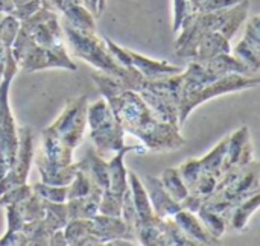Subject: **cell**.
Returning a JSON list of instances; mask_svg holds the SVG:
<instances>
[{
  "mask_svg": "<svg viewBox=\"0 0 260 246\" xmlns=\"http://www.w3.org/2000/svg\"><path fill=\"white\" fill-rule=\"evenodd\" d=\"M107 8V0H90V11L94 14L96 18H99Z\"/></svg>",
  "mask_w": 260,
  "mask_h": 246,
  "instance_id": "obj_51",
  "label": "cell"
},
{
  "mask_svg": "<svg viewBox=\"0 0 260 246\" xmlns=\"http://www.w3.org/2000/svg\"><path fill=\"white\" fill-rule=\"evenodd\" d=\"M12 2H14V6H18V5H21V3H24L27 0H12Z\"/></svg>",
  "mask_w": 260,
  "mask_h": 246,
  "instance_id": "obj_54",
  "label": "cell"
},
{
  "mask_svg": "<svg viewBox=\"0 0 260 246\" xmlns=\"http://www.w3.org/2000/svg\"><path fill=\"white\" fill-rule=\"evenodd\" d=\"M3 15H5V14H2V12H0V21H2V18H3Z\"/></svg>",
  "mask_w": 260,
  "mask_h": 246,
  "instance_id": "obj_56",
  "label": "cell"
},
{
  "mask_svg": "<svg viewBox=\"0 0 260 246\" xmlns=\"http://www.w3.org/2000/svg\"><path fill=\"white\" fill-rule=\"evenodd\" d=\"M20 208H21V215H23V219L24 222H30V221H35V219H40L44 216V202L43 199L32 193L29 198H26L24 201L20 202Z\"/></svg>",
  "mask_w": 260,
  "mask_h": 246,
  "instance_id": "obj_36",
  "label": "cell"
},
{
  "mask_svg": "<svg viewBox=\"0 0 260 246\" xmlns=\"http://www.w3.org/2000/svg\"><path fill=\"white\" fill-rule=\"evenodd\" d=\"M204 199H206L204 196L189 192V193H187V196L180 202V205H181V208H184V210H187V212L198 213V212H200V208H201V207H203V204H204Z\"/></svg>",
  "mask_w": 260,
  "mask_h": 246,
  "instance_id": "obj_48",
  "label": "cell"
},
{
  "mask_svg": "<svg viewBox=\"0 0 260 246\" xmlns=\"http://www.w3.org/2000/svg\"><path fill=\"white\" fill-rule=\"evenodd\" d=\"M139 94L158 119H161L165 122H169L172 125H178L180 99L177 96L152 93V91H148V90H140Z\"/></svg>",
  "mask_w": 260,
  "mask_h": 246,
  "instance_id": "obj_13",
  "label": "cell"
},
{
  "mask_svg": "<svg viewBox=\"0 0 260 246\" xmlns=\"http://www.w3.org/2000/svg\"><path fill=\"white\" fill-rule=\"evenodd\" d=\"M160 181H161L163 187L166 189V192L177 202H181L187 196V193H189V190H187L184 181L181 180L177 167H168V169H165L163 173H161V177H160Z\"/></svg>",
  "mask_w": 260,
  "mask_h": 246,
  "instance_id": "obj_26",
  "label": "cell"
},
{
  "mask_svg": "<svg viewBox=\"0 0 260 246\" xmlns=\"http://www.w3.org/2000/svg\"><path fill=\"white\" fill-rule=\"evenodd\" d=\"M6 210V231H21L24 225V219L21 215L20 202L9 204L5 207Z\"/></svg>",
  "mask_w": 260,
  "mask_h": 246,
  "instance_id": "obj_41",
  "label": "cell"
},
{
  "mask_svg": "<svg viewBox=\"0 0 260 246\" xmlns=\"http://www.w3.org/2000/svg\"><path fill=\"white\" fill-rule=\"evenodd\" d=\"M122 221L126 224V227L134 233L136 228V222H137V215H136V207L133 202V196H131V190L129 186L123 193V199H122V213H120Z\"/></svg>",
  "mask_w": 260,
  "mask_h": 246,
  "instance_id": "obj_40",
  "label": "cell"
},
{
  "mask_svg": "<svg viewBox=\"0 0 260 246\" xmlns=\"http://www.w3.org/2000/svg\"><path fill=\"white\" fill-rule=\"evenodd\" d=\"M259 85V78L254 76H242V75H225L222 78H218L204 87L189 93L181 102H180V113H178V125H184V122L189 119L192 111L203 105L204 102L229 94V93H236V91H244V90H251Z\"/></svg>",
  "mask_w": 260,
  "mask_h": 246,
  "instance_id": "obj_7",
  "label": "cell"
},
{
  "mask_svg": "<svg viewBox=\"0 0 260 246\" xmlns=\"http://www.w3.org/2000/svg\"><path fill=\"white\" fill-rule=\"evenodd\" d=\"M40 8H41L40 0H27V2H24V3H21V5H18V6H15V8L12 9L11 15H14V17L21 23V21H24L26 18H29L34 12H37Z\"/></svg>",
  "mask_w": 260,
  "mask_h": 246,
  "instance_id": "obj_45",
  "label": "cell"
},
{
  "mask_svg": "<svg viewBox=\"0 0 260 246\" xmlns=\"http://www.w3.org/2000/svg\"><path fill=\"white\" fill-rule=\"evenodd\" d=\"M82 2H84V5L90 9V0H82Z\"/></svg>",
  "mask_w": 260,
  "mask_h": 246,
  "instance_id": "obj_55",
  "label": "cell"
},
{
  "mask_svg": "<svg viewBox=\"0 0 260 246\" xmlns=\"http://www.w3.org/2000/svg\"><path fill=\"white\" fill-rule=\"evenodd\" d=\"M128 186H129V190H131V196H133V202H134L136 215H137L136 228L151 224L157 216L152 212L149 196H148V193L145 190V186H143L142 180L131 170H128Z\"/></svg>",
  "mask_w": 260,
  "mask_h": 246,
  "instance_id": "obj_16",
  "label": "cell"
},
{
  "mask_svg": "<svg viewBox=\"0 0 260 246\" xmlns=\"http://www.w3.org/2000/svg\"><path fill=\"white\" fill-rule=\"evenodd\" d=\"M122 199L123 195H116L113 192H102L101 201H99V213L105 216H116L120 218L122 213Z\"/></svg>",
  "mask_w": 260,
  "mask_h": 246,
  "instance_id": "obj_37",
  "label": "cell"
},
{
  "mask_svg": "<svg viewBox=\"0 0 260 246\" xmlns=\"http://www.w3.org/2000/svg\"><path fill=\"white\" fill-rule=\"evenodd\" d=\"M64 230V236L69 246H81V242L88 236L93 234V221L91 219H70Z\"/></svg>",
  "mask_w": 260,
  "mask_h": 246,
  "instance_id": "obj_27",
  "label": "cell"
},
{
  "mask_svg": "<svg viewBox=\"0 0 260 246\" xmlns=\"http://www.w3.org/2000/svg\"><path fill=\"white\" fill-rule=\"evenodd\" d=\"M251 140V132L248 126H241L238 131H235L233 134L229 135V145H227V155H225V163H224V172L232 167L236 166L244 146Z\"/></svg>",
  "mask_w": 260,
  "mask_h": 246,
  "instance_id": "obj_25",
  "label": "cell"
},
{
  "mask_svg": "<svg viewBox=\"0 0 260 246\" xmlns=\"http://www.w3.org/2000/svg\"><path fill=\"white\" fill-rule=\"evenodd\" d=\"M20 27L43 47H53L64 43L62 26L58 20V14L43 6L29 18L21 21Z\"/></svg>",
  "mask_w": 260,
  "mask_h": 246,
  "instance_id": "obj_9",
  "label": "cell"
},
{
  "mask_svg": "<svg viewBox=\"0 0 260 246\" xmlns=\"http://www.w3.org/2000/svg\"><path fill=\"white\" fill-rule=\"evenodd\" d=\"M14 2L12 0H0V12L2 14H11L14 9Z\"/></svg>",
  "mask_w": 260,
  "mask_h": 246,
  "instance_id": "obj_53",
  "label": "cell"
},
{
  "mask_svg": "<svg viewBox=\"0 0 260 246\" xmlns=\"http://www.w3.org/2000/svg\"><path fill=\"white\" fill-rule=\"evenodd\" d=\"M250 44L260 47V18L259 15L248 17L245 21V32L242 37Z\"/></svg>",
  "mask_w": 260,
  "mask_h": 246,
  "instance_id": "obj_44",
  "label": "cell"
},
{
  "mask_svg": "<svg viewBox=\"0 0 260 246\" xmlns=\"http://www.w3.org/2000/svg\"><path fill=\"white\" fill-rule=\"evenodd\" d=\"M145 190L149 196V202L152 207V212L158 218H172L178 210H181L180 202H177L163 187L160 178L146 175L142 180Z\"/></svg>",
  "mask_w": 260,
  "mask_h": 246,
  "instance_id": "obj_11",
  "label": "cell"
},
{
  "mask_svg": "<svg viewBox=\"0 0 260 246\" xmlns=\"http://www.w3.org/2000/svg\"><path fill=\"white\" fill-rule=\"evenodd\" d=\"M104 41H105L107 47L110 49V52L114 55V58H116L122 65H125V67H133L131 58H129V55H128V49H125V47L116 44V43H114L113 40H110L108 37H104Z\"/></svg>",
  "mask_w": 260,
  "mask_h": 246,
  "instance_id": "obj_46",
  "label": "cell"
},
{
  "mask_svg": "<svg viewBox=\"0 0 260 246\" xmlns=\"http://www.w3.org/2000/svg\"><path fill=\"white\" fill-rule=\"evenodd\" d=\"M177 169H178V173H180L181 180L184 181L187 190L190 192L193 189V186L197 184V181L200 178V173L203 172L200 158H189L184 163H181Z\"/></svg>",
  "mask_w": 260,
  "mask_h": 246,
  "instance_id": "obj_35",
  "label": "cell"
},
{
  "mask_svg": "<svg viewBox=\"0 0 260 246\" xmlns=\"http://www.w3.org/2000/svg\"><path fill=\"white\" fill-rule=\"evenodd\" d=\"M232 53L239 59H242L254 73L260 70V47L250 44L242 38L235 47H232Z\"/></svg>",
  "mask_w": 260,
  "mask_h": 246,
  "instance_id": "obj_30",
  "label": "cell"
},
{
  "mask_svg": "<svg viewBox=\"0 0 260 246\" xmlns=\"http://www.w3.org/2000/svg\"><path fill=\"white\" fill-rule=\"evenodd\" d=\"M32 193H34L32 187L27 183H24L21 186L11 187L3 195H0V207H6L9 204H18V202L24 201L26 198H29Z\"/></svg>",
  "mask_w": 260,
  "mask_h": 246,
  "instance_id": "obj_39",
  "label": "cell"
},
{
  "mask_svg": "<svg viewBox=\"0 0 260 246\" xmlns=\"http://www.w3.org/2000/svg\"><path fill=\"white\" fill-rule=\"evenodd\" d=\"M34 163L40 173V181L49 186H69L79 167L78 163H72L64 167L52 166L46 161L41 149L37 152V155L34 154Z\"/></svg>",
  "mask_w": 260,
  "mask_h": 246,
  "instance_id": "obj_14",
  "label": "cell"
},
{
  "mask_svg": "<svg viewBox=\"0 0 260 246\" xmlns=\"http://www.w3.org/2000/svg\"><path fill=\"white\" fill-rule=\"evenodd\" d=\"M102 189L94 184L91 192L81 198L67 199V216L70 219H93L99 213V201L102 196Z\"/></svg>",
  "mask_w": 260,
  "mask_h": 246,
  "instance_id": "obj_19",
  "label": "cell"
},
{
  "mask_svg": "<svg viewBox=\"0 0 260 246\" xmlns=\"http://www.w3.org/2000/svg\"><path fill=\"white\" fill-rule=\"evenodd\" d=\"M229 52H232L230 40H227L219 30H215V32H209L207 35L203 37V40L200 41L197 55L192 61L204 64L210 58H213L219 53H229Z\"/></svg>",
  "mask_w": 260,
  "mask_h": 246,
  "instance_id": "obj_20",
  "label": "cell"
},
{
  "mask_svg": "<svg viewBox=\"0 0 260 246\" xmlns=\"http://www.w3.org/2000/svg\"><path fill=\"white\" fill-rule=\"evenodd\" d=\"M87 96L73 99L43 131L41 152L49 164L64 167L73 163V151L82 143L87 129Z\"/></svg>",
  "mask_w": 260,
  "mask_h": 246,
  "instance_id": "obj_2",
  "label": "cell"
},
{
  "mask_svg": "<svg viewBox=\"0 0 260 246\" xmlns=\"http://www.w3.org/2000/svg\"><path fill=\"white\" fill-rule=\"evenodd\" d=\"M93 187H94V183L91 181V178L81 167H78V172L75 173L73 180L67 186V199L85 196L91 192Z\"/></svg>",
  "mask_w": 260,
  "mask_h": 246,
  "instance_id": "obj_31",
  "label": "cell"
},
{
  "mask_svg": "<svg viewBox=\"0 0 260 246\" xmlns=\"http://www.w3.org/2000/svg\"><path fill=\"white\" fill-rule=\"evenodd\" d=\"M233 6L218 9L207 14H190L180 27V35L175 41V52L177 56L183 59H193L200 46V41L209 32L219 30L221 26L225 23L229 15L232 14Z\"/></svg>",
  "mask_w": 260,
  "mask_h": 246,
  "instance_id": "obj_6",
  "label": "cell"
},
{
  "mask_svg": "<svg viewBox=\"0 0 260 246\" xmlns=\"http://www.w3.org/2000/svg\"><path fill=\"white\" fill-rule=\"evenodd\" d=\"M61 26L62 33L67 38V43L73 49L76 56L93 65L96 70L117 78L126 90L140 91L143 88V75L136 67L122 65L110 52L104 38L98 37L94 30L76 29L66 23H62Z\"/></svg>",
  "mask_w": 260,
  "mask_h": 246,
  "instance_id": "obj_3",
  "label": "cell"
},
{
  "mask_svg": "<svg viewBox=\"0 0 260 246\" xmlns=\"http://www.w3.org/2000/svg\"><path fill=\"white\" fill-rule=\"evenodd\" d=\"M216 184H218V178H215L213 175H210L207 172H201L197 184L193 186V189L190 192L206 198V196H209L216 189Z\"/></svg>",
  "mask_w": 260,
  "mask_h": 246,
  "instance_id": "obj_43",
  "label": "cell"
},
{
  "mask_svg": "<svg viewBox=\"0 0 260 246\" xmlns=\"http://www.w3.org/2000/svg\"><path fill=\"white\" fill-rule=\"evenodd\" d=\"M32 163H34V132L29 126H20L17 154L9 170L0 180V195H3L11 187L27 183Z\"/></svg>",
  "mask_w": 260,
  "mask_h": 246,
  "instance_id": "obj_8",
  "label": "cell"
},
{
  "mask_svg": "<svg viewBox=\"0 0 260 246\" xmlns=\"http://www.w3.org/2000/svg\"><path fill=\"white\" fill-rule=\"evenodd\" d=\"M79 167L91 178V181L99 186L102 190L108 189L110 178H108V161H105L96 151L94 148L87 151V155L84 160L78 161Z\"/></svg>",
  "mask_w": 260,
  "mask_h": 246,
  "instance_id": "obj_21",
  "label": "cell"
},
{
  "mask_svg": "<svg viewBox=\"0 0 260 246\" xmlns=\"http://www.w3.org/2000/svg\"><path fill=\"white\" fill-rule=\"evenodd\" d=\"M172 219L180 227V230L198 246L213 245V243L218 242V239L212 237L206 231V228L203 227V224H201L200 218L197 216V213H192V212H187V210L181 208L172 216Z\"/></svg>",
  "mask_w": 260,
  "mask_h": 246,
  "instance_id": "obj_17",
  "label": "cell"
},
{
  "mask_svg": "<svg viewBox=\"0 0 260 246\" xmlns=\"http://www.w3.org/2000/svg\"><path fill=\"white\" fill-rule=\"evenodd\" d=\"M227 145H229V135L225 138H222L203 158H200L203 172H207V173L213 175L218 180L221 178V175L224 173V163H225V155H227Z\"/></svg>",
  "mask_w": 260,
  "mask_h": 246,
  "instance_id": "obj_24",
  "label": "cell"
},
{
  "mask_svg": "<svg viewBox=\"0 0 260 246\" xmlns=\"http://www.w3.org/2000/svg\"><path fill=\"white\" fill-rule=\"evenodd\" d=\"M90 76H91L93 82L96 84V87H98L101 96H102L105 100H108V99H111V97H114V96H119L122 91L126 90V88L123 87V84H122L117 78H114V76H111V75H107V73H104V72L94 70V72H91Z\"/></svg>",
  "mask_w": 260,
  "mask_h": 246,
  "instance_id": "obj_28",
  "label": "cell"
},
{
  "mask_svg": "<svg viewBox=\"0 0 260 246\" xmlns=\"http://www.w3.org/2000/svg\"><path fill=\"white\" fill-rule=\"evenodd\" d=\"M163 231L168 240V246H198L180 230L172 218H163Z\"/></svg>",
  "mask_w": 260,
  "mask_h": 246,
  "instance_id": "obj_33",
  "label": "cell"
},
{
  "mask_svg": "<svg viewBox=\"0 0 260 246\" xmlns=\"http://www.w3.org/2000/svg\"><path fill=\"white\" fill-rule=\"evenodd\" d=\"M125 132L137 137L152 152H171L183 148L186 138L178 125L158 119L140 97L139 91L125 90L107 100Z\"/></svg>",
  "mask_w": 260,
  "mask_h": 246,
  "instance_id": "obj_1",
  "label": "cell"
},
{
  "mask_svg": "<svg viewBox=\"0 0 260 246\" xmlns=\"http://www.w3.org/2000/svg\"><path fill=\"white\" fill-rule=\"evenodd\" d=\"M128 55L131 58V64L133 67H136L145 79H151V78H160V76H168V75H175L180 73L181 68L178 65H174L168 61H160V59H152L148 58L139 52H134L131 49H128Z\"/></svg>",
  "mask_w": 260,
  "mask_h": 246,
  "instance_id": "obj_18",
  "label": "cell"
},
{
  "mask_svg": "<svg viewBox=\"0 0 260 246\" xmlns=\"http://www.w3.org/2000/svg\"><path fill=\"white\" fill-rule=\"evenodd\" d=\"M18 30L20 21L11 14H5L0 21V46L5 49H11Z\"/></svg>",
  "mask_w": 260,
  "mask_h": 246,
  "instance_id": "obj_34",
  "label": "cell"
},
{
  "mask_svg": "<svg viewBox=\"0 0 260 246\" xmlns=\"http://www.w3.org/2000/svg\"><path fill=\"white\" fill-rule=\"evenodd\" d=\"M206 70L213 78H222L225 75H242V76H254L256 73L238 56H235L232 52L229 53H219L209 61L203 64Z\"/></svg>",
  "mask_w": 260,
  "mask_h": 246,
  "instance_id": "obj_15",
  "label": "cell"
},
{
  "mask_svg": "<svg viewBox=\"0 0 260 246\" xmlns=\"http://www.w3.org/2000/svg\"><path fill=\"white\" fill-rule=\"evenodd\" d=\"M11 49H5L0 46V82L3 79V75H5V67H6V58H8V53H9Z\"/></svg>",
  "mask_w": 260,
  "mask_h": 246,
  "instance_id": "obj_52",
  "label": "cell"
},
{
  "mask_svg": "<svg viewBox=\"0 0 260 246\" xmlns=\"http://www.w3.org/2000/svg\"><path fill=\"white\" fill-rule=\"evenodd\" d=\"M241 0H190L192 14H207L238 5Z\"/></svg>",
  "mask_w": 260,
  "mask_h": 246,
  "instance_id": "obj_38",
  "label": "cell"
},
{
  "mask_svg": "<svg viewBox=\"0 0 260 246\" xmlns=\"http://www.w3.org/2000/svg\"><path fill=\"white\" fill-rule=\"evenodd\" d=\"M41 6L46 9H50L56 14H62L69 6L76 3H84L82 0H40Z\"/></svg>",
  "mask_w": 260,
  "mask_h": 246,
  "instance_id": "obj_49",
  "label": "cell"
},
{
  "mask_svg": "<svg viewBox=\"0 0 260 246\" xmlns=\"http://www.w3.org/2000/svg\"><path fill=\"white\" fill-rule=\"evenodd\" d=\"M90 140L99 155L116 154L125 148V129L114 117L113 111L96 126L90 128Z\"/></svg>",
  "mask_w": 260,
  "mask_h": 246,
  "instance_id": "obj_10",
  "label": "cell"
},
{
  "mask_svg": "<svg viewBox=\"0 0 260 246\" xmlns=\"http://www.w3.org/2000/svg\"><path fill=\"white\" fill-rule=\"evenodd\" d=\"M91 221H93L91 233L96 237H99L104 245H107L111 240H117V239H125V240H131V242L137 243L136 234L126 227V224L122 221V218L105 216V215L98 213Z\"/></svg>",
  "mask_w": 260,
  "mask_h": 246,
  "instance_id": "obj_12",
  "label": "cell"
},
{
  "mask_svg": "<svg viewBox=\"0 0 260 246\" xmlns=\"http://www.w3.org/2000/svg\"><path fill=\"white\" fill-rule=\"evenodd\" d=\"M61 15L64 18V23L72 27L84 29V30H96V17L84 3H76L69 6Z\"/></svg>",
  "mask_w": 260,
  "mask_h": 246,
  "instance_id": "obj_23",
  "label": "cell"
},
{
  "mask_svg": "<svg viewBox=\"0 0 260 246\" xmlns=\"http://www.w3.org/2000/svg\"><path fill=\"white\" fill-rule=\"evenodd\" d=\"M11 55L17 62L18 70L24 73H32L47 68H64L75 72L78 67L67 53L66 43L53 47H43L37 44L32 37L21 27L12 43Z\"/></svg>",
  "mask_w": 260,
  "mask_h": 246,
  "instance_id": "obj_4",
  "label": "cell"
},
{
  "mask_svg": "<svg viewBox=\"0 0 260 246\" xmlns=\"http://www.w3.org/2000/svg\"><path fill=\"white\" fill-rule=\"evenodd\" d=\"M197 216L200 218L203 227L206 228V231L215 237V239H221L227 230V225H229V221L221 215V213H216V212H210L204 207L200 208V212L197 213Z\"/></svg>",
  "mask_w": 260,
  "mask_h": 246,
  "instance_id": "obj_29",
  "label": "cell"
},
{
  "mask_svg": "<svg viewBox=\"0 0 260 246\" xmlns=\"http://www.w3.org/2000/svg\"><path fill=\"white\" fill-rule=\"evenodd\" d=\"M192 14L190 0H174V18H172V30L177 33L181 27V23Z\"/></svg>",
  "mask_w": 260,
  "mask_h": 246,
  "instance_id": "obj_42",
  "label": "cell"
},
{
  "mask_svg": "<svg viewBox=\"0 0 260 246\" xmlns=\"http://www.w3.org/2000/svg\"><path fill=\"white\" fill-rule=\"evenodd\" d=\"M32 192L44 201L50 202H66L67 201V186H49L41 181L30 184Z\"/></svg>",
  "mask_w": 260,
  "mask_h": 246,
  "instance_id": "obj_32",
  "label": "cell"
},
{
  "mask_svg": "<svg viewBox=\"0 0 260 246\" xmlns=\"http://www.w3.org/2000/svg\"><path fill=\"white\" fill-rule=\"evenodd\" d=\"M17 73L18 67L9 50L5 75L0 82V180L9 170L18 148V126L9 103V90Z\"/></svg>",
  "mask_w": 260,
  "mask_h": 246,
  "instance_id": "obj_5",
  "label": "cell"
},
{
  "mask_svg": "<svg viewBox=\"0 0 260 246\" xmlns=\"http://www.w3.org/2000/svg\"><path fill=\"white\" fill-rule=\"evenodd\" d=\"M260 202V192L251 195L250 198H247L245 201H242L241 204H238L236 207H233L229 213V224L236 230V231H242L247 228L250 218L257 212Z\"/></svg>",
  "mask_w": 260,
  "mask_h": 246,
  "instance_id": "obj_22",
  "label": "cell"
},
{
  "mask_svg": "<svg viewBox=\"0 0 260 246\" xmlns=\"http://www.w3.org/2000/svg\"><path fill=\"white\" fill-rule=\"evenodd\" d=\"M49 246H69L67 245V240H66V236H64V230H56L52 233L50 239H49Z\"/></svg>",
  "mask_w": 260,
  "mask_h": 246,
  "instance_id": "obj_50",
  "label": "cell"
},
{
  "mask_svg": "<svg viewBox=\"0 0 260 246\" xmlns=\"http://www.w3.org/2000/svg\"><path fill=\"white\" fill-rule=\"evenodd\" d=\"M0 246H27V237L23 231H6L0 237Z\"/></svg>",
  "mask_w": 260,
  "mask_h": 246,
  "instance_id": "obj_47",
  "label": "cell"
}]
</instances>
